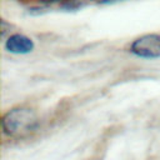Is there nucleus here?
Masks as SVG:
<instances>
[{
  "mask_svg": "<svg viewBox=\"0 0 160 160\" xmlns=\"http://www.w3.org/2000/svg\"><path fill=\"white\" fill-rule=\"evenodd\" d=\"M36 112L29 108H12L4 114L1 128L4 135L11 139H24L34 134L39 128Z\"/></svg>",
  "mask_w": 160,
  "mask_h": 160,
  "instance_id": "obj_1",
  "label": "nucleus"
},
{
  "mask_svg": "<svg viewBox=\"0 0 160 160\" xmlns=\"http://www.w3.org/2000/svg\"><path fill=\"white\" fill-rule=\"evenodd\" d=\"M130 52L142 59L160 58V34H146L132 41Z\"/></svg>",
  "mask_w": 160,
  "mask_h": 160,
  "instance_id": "obj_2",
  "label": "nucleus"
},
{
  "mask_svg": "<svg viewBox=\"0 0 160 160\" xmlns=\"http://www.w3.org/2000/svg\"><path fill=\"white\" fill-rule=\"evenodd\" d=\"M5 49L12 54H29L34 50V41L22 34H14L8 38Z\"/></svg>",
  "mask_w": 160,
  "mask_h": 160,
  "instance_id": "obj_3",
  "label": "nucleus"
},
{
  "mask_svg": "<svg viewBox=\"0 0 160 160\" xmlns=\"http://www.w3.org/2000/svg\"><path fill=\"white\" fill-rule=\"evenodd\" d=\"M41 2H60V1H66V2H70V1H75V0H39Z\"/></svg>",
  "mask_w": 160,
  "mask_h": 160,
  "instance_id": "obj_4",
  "label": "nucleus"
},
{
  "mask_svg": "<svg viewBox=\"0 0 160 160\" xmlns=\"http://www.w3.org/2000/svg\"><path fill=\"white\" fill-rule=\"evenodd\" d=\"M100 2H104V4H110V2H116V1H121V0H99Z\"/></svg>",
  "mask_w": 160,
  "mask_h": 160,
  "instance_id": "obj_5",
  "label": "nucleus"
}]
</instances>
